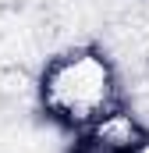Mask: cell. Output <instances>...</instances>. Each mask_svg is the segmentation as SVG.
Masks as SVG:
<instances>
[{
	"instance_id": "obj_1",
	"label": "cell",
	"mask_w": 149,
	"mask_h": 153,
	"mask_svg": "<svg viewBox=\"0 0 149 153\" xmlns=\"http://www.w3.org/2000/svg\"><path fill=\"white\" fill-rule=\"evenodd\" d=\"M36 96L53 125L82 135L92 121L124 103V78L100 43H71L46 57L36 78Z\"/></svg>"
},
{
	"instance_id": "obj_2",
	"label": "cell",
	"mask_w": 149,
	"mask_h": 153,
	"mask_svg": "<svg viewBox=\"0 0 149 153\" xmlns=\"http://www.w3.org/2000/svg\"><path fill=\"white\" fill-rule=\"evenodd\" d=\"M78 139V153H139L149 143V125L128 103H117L100 121H92Z\"/></svg>"
}]
</instances>
